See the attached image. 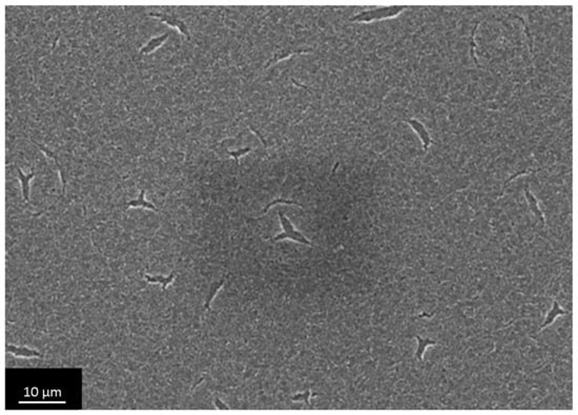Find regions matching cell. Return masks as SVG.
Wrapping results in <instances>:
<instances>
[{
    "label": "cell",
    "mask_w": 578,
    "mask_h": 415,
    "mask_svg": "<svg viewBox=\"0 0 578 415\" xmlns=\"http://www.w3.org/2000/svg\"><path fill=\"white\" fill-rule=\"evenodd\" d=\"M526 196H527V199H528V202H529L530 206L532 207L531 209L533 210V212H534V213H535L536 215H538V218H539L540 220H542V221L544 222V216H543V213H542V211H540V210H539V208H538V206H537V201H536V199H535V198H534V196H533V194H531V193L529 192V190H528V189H526Z\"/></svg>",
    "instance_id": "cell-12"
},
{
    "label": "cell",
    "mask_w": 578,
    "mask_h": 415,
    "mask_svg": "<svg viewBox=\"0 0 578 415\" xmlns=\"http://www.w3.org/2000/svg\"><path fill=\"white\" fill-rule=\"evenodd\" d=\"M312 52V50H293V48H279L278 51H275L272 56L268 59V61L266 62L264 68H268L269 66L276 64L280 60H283L286 59L288 57H291L293 55H302V54H307Z\"/></svg>",
    "instance_id": "cell-4"
},
{
    "label": "cell",
    "mask_w": 578,
    "mask_h": 415,
    "mask_svg": "<svg viewBox=\"0 0 578 415\" xmlns=\"http://www.w3.org/2000/svg\"><path fill=\"white\" fill-rule=\"evenodd\" d=\"M148 15L152 16V17H155V18H158L159 20L166 23L167 26L177 29L183 36H185V37L188 38L189 41L192 40V36H191V32H190V28H189L188 23H186L183 19H181V18H179L177 15L167 14V13H160V12H151Z\"/></svg>",
    "instance_id": "cell-3"
},
{
    "label": "cell",
    "mask_w": 578,
    "mask_h": 415,
    "mask_svg": "<svg viewBox=\"0 0 578 415\" xmlns=\"http://www.w3.org/2000/svg\"><path fill=\"white\" fill-rule=\"evenodd\" d=\"M407 124H409L411 126V129L417 133V135L420 137L422 143H423V148L425 151H428L429 147L433 143L430 135H429V132L427 131V129L425 128V125L420 122L418 119H408L405 121Z\"/></svg>",
    "instance_id": "cell-5"
},
{
    "label": "cell",
    "mask_w": 578,
    "mask_h": 415,
    "mask_svg": "<svg viewBox=\"0 0 578 415\" xmlns=\"http://www.w3.org/2000/svg\"><path fill=\"white\" fill-rule=\"evenodd\" d=\"M16 170H17V178L19 180L20 185H21V193L24 197V200L26 202H30V190H31V181L34 179L35 177V172H34V167H32V170L30 174L26 175L24 174V172L16 166Z\"/></svg>",
    "instance_id": "cell-6"
},
{
    "label": "cell",
    "mask_w": 578,
    "mask_h": 415,
    "mask_svg": "<svg viewBox=\"0 0 578 415\" xmlns=\"http://www.w3.org/2000/svg\"><path fill=\"white\" fill-rule=\"evenodd\" d=\"M7 351L9 353H12L13 355L17 356V357H25V358H33V357H42L43 354H41L39 351H37L35 349H31L28 348L26 346H14V345H7L6 347Z\"/></svg>",
    "instance_id": "cell-8"
},
{
    "label": "cell",
    "mask_w": 578,
    "mask_h": 415,
    "mask_svg": "<svg viewBox=\"0 0 578 415\" xmlns=\"http://www.w3.org/2000/svg\"><path fill=\"white\" fill-rule=\"evenodd\" d=\"M311 396H313V394H311L310 391H307V392H304V393L295 394L294 396H292L291 400H292L293 402H304V403H306L307 405L310 406L309 398H311Z\"/></svg>",
    "instance_id": "cell-14"
},
{
    "label": "cell",
    "mask_w": 578,
    "mask_h": 415,
    "mask_svg": "<svg viewBox=\"0 0 578 415\" xmlns=\"http://www.w3.org/2000/svg\"><path fill=\"white\" fill-rule=\"evenodd\" d=\"M129 208H143V209H150L153 211H159V209L150 201H147L145 199V190L141 189L140 194L138 196V198L134 200H130L126 203L125 205V209H129Z\"/></svg>",
    "instance_id": "cell-10"
},
{
    "label": "cell",
    "mask_w": 578,
    "mask_h": 415,
    "mask_svg": "<svg viewBox=\"0 0 578 415\" xmlns=\"http://www.w3.org/2000/svg\"><path fill=\"white\" fill-rule=\"evenodd\" d=\"M215 401H216V402H215V405H216V407H217L218 410H228V409H229L228 406H226L220 399H218L217 396L215 398Z\"/></svg>",
    "instance_id": "cell-16"
},
{
    "label": "cell",
    "mask_w": 578,
    "mask_h": 415,
    "mask_svg": "<svg viewBox=\"0 0 578 415\" xmlns=\"http://www.w3.org/2000/svg\"><path fill=\"white\" fill-rule=\"evenodd\" d=\"M407 7H382V8H374L364 10L356 15H353L350 18L351 22L357 23H371L376 21L391 19L399 15H401Z\"/></svg>",
    "instance_id": "cell-1"
},
{
    "label": "cell",
    "mask_w": 578,
    "mask_h": 415,
    "mask_svg": "<svg viewBox=\"0 0 578 415\" xmlns=\"http://www.w3.org/2000/svg\"><path fill=\"white\" fill-rule=\"evenodd\" d=\"M249 152H251V148H244V149H241V150H238V151H226L227 155H229L236 161L237 165H239V159L242 156L248 154Z\"/></svg>",
    "instance_id": "cell-13"
},
{
    "label": "cell",
    "mask_w": 578,
    "mask_h": 415,
    "mask_svg": "<svg viewBox=\"0 0 578 415\" xmlns=\"http://www.w3.org/2000/svg\"><path fill=\"white\" fill-rule=\"evenodd\" d=\"M278 203L294 204V205H297V206H300V207H303V205H301L300 203H296V202H294V201H288V200H283V199H275V200H273L272 202H270V203H269V204H268V205H267V206L265 207V209L263 210V212H264V213H266V212L268 211V209H269V208H270L271 206H273V205H275V204H278Z\"/></svg>",
    "instance_id": "cell-15"
},
{
    "label": "cell",
    "mask_w": 578,
    "mask_h": 415,
    "mask_svg": "<svg viewBox=\"0 0 578 415\" xmlns=\"http://www.w3.org/2000/svg\"><path fill=\"white\" fill-rule=\"evenodd\" d=\"M176 277H177V275L175 273V270H172V273L167 277H164V276H161V275H155V276L147 275V274L144 275V279L147 283L159 284L161 286L162 290H166V288L175 281Z\"/></svg>",
    "instance_id": "cell-9"
},
{
    "label": "cell",
    "mask_w": 578,
    "mask_h": 415,
    "mask_svg": "<svg viewBox=\"0 0 578 415\" xmlns=\"http://www.w3.org/2000/svg\"><path fill=\"white\" fill-rule=\"evenodd\" d=\"M224 283H225V279H223V280H221L218 284H214V285L212 286L211 290H210V294H209V297L206 298V301H205V304H204V308H205V309L210 310L212 301L214 300V298L216 297V295L219 292V290L223 287V285H224Z\"/></svg>",
    "instance_id": "cell-11"
},
{
    "label": "cell",
    "mask_w": 578,
    "mask_h": 415,
    "mask_svg": "<svg viewBox=\"0 0 578 415\" xmlns=\"http://www.w3.org/2000/svg\"><path fill=\"white\" fill-rule=\"evenodd\" d=\"M169 37H170V33H164L162 35L151 38L140 48L139 53L141 55H148V54H152L153 52L158 50L167 39H169Z\"/></svg>",
    "instance_id": "cell-7"
},
{
    "label": "cell",
    "mask_w": 578,
    "mask_h": 415,
    "mask_svg": "<svg viewBox=\"0 0 578 415\" xmlns=\"http://www.w3.org/2000/svg\"><path fill=\"white\" fill-rule=\"evenodd\" d=\"M278 216H279V222H280V225H281L282 231L280 232L278 236L270 238V239H267V240H269L271 242H279V241L288 239V240L293 241L295 243L308 245V246H311V247L314 246L301 231H299L294 227V225L292 224L290 219L284 214V212H282L281 210H279Z\"/></svg>",
    "instance_id": "cell-2"
}]
</instances>
